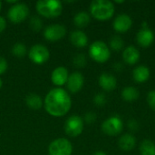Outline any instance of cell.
Returning <instances> with one entry per match:
<instances>
[{
	"label": "cell",
	"instance_id": "1",
	"mask_svg": "<svg viewBox=\"0 0 155 155\" xmlns=\"http://www.w3.org/2000/svg\"><path fill=\"white\" fill-rule=\"evenodd\" d=\"M44 106L48 114L53 117H63L72 107V98L62 87L51 89L45 97Z\"/></svg>",
	"mask_w": 155,
	"mask_h": 155
},
{
	"label": "cell",
	"instance_id": "2",
	"mask_svg": "<svg viewBox=\"0 0 155 155\" xmlns=\"http://www.w3.org/2000/svg\"><path fill=\"white\" fill-rule=\"evenodd\" d=\"M90 15L98 21H106L111 19L115 12L114 2L109 0H94L89 7Z\"/></svg>",
	"mask_w": 155,
	"mask_h": 155
},
{
	"label": "cell",
	"instance_id": "3",
	"mask_svg": "<svg viewBox=\"0 0 155 155\" xmlns=\"http://www.w3.org/2000/svg\"><path fill=\"white\" fill-rule=\"evenodd\" d=\"M35 9L45 18H55L63 12V4L58 0H39L35 4Z\"/></svg>",
	"mask_w": 155,
	"mask_h": 155
},
{
	"label": "cell",
	"instance_id": "4",
	"mask_svg": "<svg viewBox=\"0 0 155 155\" xmlns=\"http://www.w3.org/2000/svg\"><path fill=\"white\" fill-rule=\"evenodd\" d=\"M88 53L91 59L99 64L107 62L111 57V50L108 45L101 40L93 42L89 46Z\"/></svg>",
	"mask_w": 155,
	"mask_h": 155
},
{
	"label": "cell",
	"instance_id": "5",
	"mask_svg": "<svg viewBox=\"0 0 155 155\" xmlns=\"http://www.w3.org/2000/svg\"><path fill=\"white\" fill-rule=\"evenodd\" d=\"M84 119L77 114H73L69 116L66 119L64 125V133L72 138L81 135L84 131Z\"/></svg>",
	"mask_w": 155,
	"mask_h": 155
},
{
	"label": "cell",
	"instance_id": "6",
	"mask_svg": "<svg viewBox=\"0 0 155 155\" xmlns=\"http://www.w3.org/2000/svg\"><path fill=\"white\" fill-rule=\"evenodd\" d=\"M101 129L108 136H116L123 132L124 122L119 115H112L103 122Z\"/></svg>",
	"mask_w": 155,
	"mask_h": 155
},
{
	"label": "cell",
	"instance_id": "7",
	"mask_svg": "<svg viewBox=\"0 0 155 155\" xmlns=\"http://www.w3.org/2000/svg\"><path fill=\"white\" fill-rule=\"evenodd\" d=\"M29 15V7L25 3L17 2L11 5L7 12V17L13 24H20L24 22Z\"/></svg>",
	"mask_w": 155,
	"mask_h": 155
},
{
	"label": "cell",
	"instance_id": "8",
	"mask_svg": "<svg viewBox=\"0 0 155 155\" xmlns=\"http://www.w3.org/2000/svg\"><path fill=\"white\" fill-rule=\"evenodd\" d=\"M73 144L66 138H57L50 143L48 155H72Z\"/></svg>",
	"mask_w": 155,
	"mask_h": 155
},
{
	"label": "cell",
	"instance_id": "9",
	"mask_svg": "<svg viewBox=\"0 0 155 155\" xmlns=\"http://www.w3.org/2000/svg\"><path fill=\"white\" fill-rule=\"evenodd\" d=\"M29 59L35 64H43L50 58V52L48 48L41 44L34 45L28 51Z\"/></svg>",
	"mask_w": 155,
	"mask_h": 155
},
{
	"label": "cell",
	"instance_id": "10",
	"mask_svg": "<svg viewBox=\"0 0 155 155\" xmlns=\"http://www.w3.org/2000/svg\"><path fill=\"white\" fill-rule=\"evenodd\" d=\"M66 35V27L63 25L54 24L46 26L44 30V37L49 42H56L63 39Z\"/></svg>",
	"mask_w": 155,
	"mask_h": 155
},
{
	"label": "cell",
	"instance_id": "11",
	"mask_svg": "<svg viewBox=\"0 0 155 155\" xmlns=\"http://www.w3.org/2000/svg\"><path fill=\"white\" fill-rule=\"evenodd\" d=\"M133 25V19L132 17L125 14H120L118 15L113 22V28L114 29L115 32L120 33V34H124L128 32Z\"/></svg>",
	"mask_w": 155,
	"mask_h": 155
},
{
	"label": "cell",
	"instance_id": "12",
	"mask_svg": "<svg viewBox=\"0 0 155 155\" xmlns=\"http://www.w3.org/2000/svg\"><path fill=\"white\" fill-rule=\"evenodd\" d=\"M84 84V77L80 72H74L69 74L66 86L67 90L72 94L80 92Z\"/></svg>",
	"mask_w": 155,
	"mask_h": 155
},
{
	"label": "cell",
	"instance_id": "13",
	"mask_svg": "<svg viewBox=\"0 0 155 155\" xmlns=\"http://www.w3.org/2000/svg\"><path fill=\"white\" fill-rule=\"evenodd\" d=\"M154 33L149 27L147 28H141L136 35V42L137 44L143 47L147 48L153 45L154 42Z\"/></svg>",
	"mask_w": 155,
	"mask_h": 155
},
{
	"label": "cell",
	"instance_id": "14",
	"mask_svg": "<svg viewBox=\"0 0 155 155\" xmlns=\"http://www.w3.org/2000/svg\"><path fill=\"white\" fill-rule=\"evenodd\" d=\"M68 77H69L68 70L64 66H58L54 68L51 74V81L57 87H61L66 84Z\"/></svg>",
	"mask_w": 155,
	"mask_h": 155
},
{
	"label": "cell",
	"instance_id": "15",
	"mask_svg": "<svg viewBox=\"0 0 155 155\" xmlns=\"http://www.w3.org/2000/svg\"><path fill=\"white\" fill-rule=\"evenodd\" d=\"M98 84L104 91L112 92L117 87V79L112 74L103 73L98 78Z\"/></svg>",
	"mask_w": 155,
	"mask_h": 155
},
{
	"label": "cell",
	"instance_id": "16",
	"mask_svg": "<svg viewBox=\"0 0 155 155\" xmlns=\"http://www.w3.org/2000/svg\"><path fill=\"white\" fill-rule=\"evenodd\" d=\"M141 53L134 45H128L123 51V60L128 65H134L138 63Z\"/></svg>",
	"mask_w": 155,
	"mask_h": 155
},
{
	"label": "cell",
	"instance_id": "17",
	"mask_svg": "<svg viewBox=\"0 0 155 155\" xmlns=\"http://www.w3.org/2000/svg\"><path fill=\"white\" fill-rule=\"evenodd\" d=\"M133 79L138 83V84H143L146 83L150 76H151V71L148 66L145 64H140L137 65L134 70H133Z\"/></svg>",
	"mask_w": 155,
	"mask_h": 155
},
{
	"label": "cell",
	"instance_id": "18",
	"mask_svg": "<svg viewBox=\"0 0 155 155\" xmlns=\"http://www.w3.org/2000/svg\"><path fill=\"white\" fill-rule=\"evenodd\" d=\"M70 42L74 46L77 48H83L85 47L88 44V36L84 31L80 29L74 30L70 34Z\"/></svg>",
	"mask_w": 155,
	"mask_h": 155
},
{
	"label": "cell",
	"instance_id": "19",
	"mask_svg": "<svg viewBox=\"0 0 155 155\" xmlns=\"http://www.w3.org/2000/svg\"><path fill=\"white\" fill-rule=\"evenodd\" d=\"M118 146L124 152H130L136 146V138L132 134H124L118 139Z\"/></svg>",
	"mask_w": 155,
	"mask_h": 155
},
{
	"label": "cell",
	"instance_id": "20",
	"mask_svg": "<svg viewBox=\"0 0 155 155\" xmlns=\"http://www.w3.org/2000/svg\"><path fill=\"white\" fill-rule=\"evenodd\" d=\"M26 106L34 111L40 110L44 105V101L41 96L37 94H29L25 98Z\"/></svg>",
	"mask_w": 155,
	"mask_h": 155
},
{
	"label": "cell",
	"instance_id": "21",
	"mask_svg": "<svg viewBox=\"0 0 155 155\" xmlns=\"http://www.w3.org/2000/svg\"><path fill=\"white\" fill-rule=\"evenodd\" d=\"M91 22V15L88 12L80 11L74 16V24L78 28L86 27Z\"/></svg>",
	"mask_w": 155,
	"mask_h": 155
},
{
	"label": "cell",
	"instance_id": "22",
	"mask_svg": "<svg viewBox=\"0 0 155 155\" xmlns=\"http://www.w3.org/2000/svg\"><path fill=\"white\" fill-rule=\"evenodd\" d=\"M140 96L138 89L134 86H126L122 91V98L128 103L136 101Z\"/></svg>",
	"mask_w": 155,
	"mask_h": 155
},
{
	"label": "cell",
	"instance_id": "23",
	"mask_svg": "<svg viewBox=\"0 0 155 155\" xmlns=\"http://www.w3.org/2000/svg\"><path fill=\"white\" fill-rule=\"evenodd\" d=\"M140 155H155V143L148 139L143 140L139 145Z\"/></svg>",
	"mask_w": 155,
	"mask_h": 155
},
{
	"label": "cell",
	"instance_id": "24",
	"mask_svg": "<svg viewBox=\"0 0 155 155\" xmlns=\"http://www.w3.org/2000/svg\"><path fill=\"white\" fill-rule=\"evenodd\" d=\"M108 46H109L111 51L120 52V51H122L124 49V41L120 35H114V36L111 37Z\"/></svg>",
	"mask_w": 155,
	"mask_h": 155
},
{
	"label": "cell",
	"instance_id": "25",
	"mask_svg": "<svg viewBox=\"0 0 155 155\" xmlns=\"http://www.w3.org/2000/svg\"><path fill=\"white\" fill-rule=\"evenodd\" d=\"M11 53L14 56L18 57V58H22L24 57L26 53H27V48L25 46V44L23 43H16L12 46L11 49Z\"/></svg>",
	"mask_w": 155,
	"mask_h": 155
},
{
	"label": "cell",
	"instance_id": "26",
	"mask_svg": "<svg viewBox=\"0 0 155 155\" xmlns=\"http://www.w3.org/2000/svg\"><path fill=\"white\" fill-rule=\"evenodd\" d=\"M29 26L34 32H39L43 27V22L38 16H32L29 21Z\"/></svg>",
	"mask_w": 155,
	"mask_h": 155
},
{
	"label": "cell",
	"instance_id": "27",
	"mask_svg": "<svg viewBox=\"0 0 155 155\" xmlns=\"http://www.w3.org/2000/svg\"><path fill=\"white\" fill-rule=\"evenodd\" d=\"M73 63L74 64L78 67V68H83L87 64V58L85 56V54H77L74 59H73Z\"/></svg>",
	"mask_w": 155,
	"mask_h": 155
},
{
	"label": "cell",
	"instance_id": "28",
	"mask_svg": "<svg viewBox=\"0 0 155 155\" xmlns=\"http://www.w3.org/2000/svg\"><path fill=\"white\" fill-rule=\"evenodd\" d=\"M107 103V96L104 93H98L94 97V104L96 106H104Z\"/></svg>",
	"mask_w": 155,
	"mask_h": 155
},
{
	"label": "cell",
	"instance_id": "29",
	"mask_svg": "<svg viewBox=\"0 0 155 155\" xmlns=\"http://www.w3.org/2000/svg\"><path fill=\"white\" fill-rule=\"evenodd\" d=\"M146 102L150 106V108L155 111V90H152L147 94Z\"/></svg>",
	"mask_w": 155,
	"mask_h": 155
},
{
	"label": "cell",
	"instance_id": "30",
	"mask_svg": "<svg viewBox=\"0 0 155 155\" xmlns=\"http://www.w3.org/2000/svg\"><path fill=\"white\" fill-rule=\"evenodd\" d=\"M84 119V122L87 124H93L96 119H97V115L94 112H88L84 114V117L83 118Z\"/></svg>",
	"mask_w": 155,
	"mask_h": 155
},
{
	"label": "cell",
	"instance_id": "31",
	"mask_svg": "<svg viewBox=\"0 0 155 155\" xmlns=\"http://www.w3.org/2000/svg\"><path fill=\"white\" fill-rule=\"evenodd\" d=\"M127 126L131 132H138L140 129V123L136 119H130L127 123Z\"/></svg>",
	"mask_w": 155,
	"mask_h": 155
},
{
	"label": "cell",
	"instance_id": "32",
	"mask_svg": "<svg viewBox=\"0 0 155 155\" xmlns=\"http://www.w3.org/2000/svg\"><path fill=\"white\" fill-rule=\"evenodd\" d=\"M7 68H8L7 61L3 56H0V75L5 74V71L7 70Z\"/></svg>",
	"mask_w": 155,
	"mask_h": 155
},
{
	"label": "cell",
	"instance_id": "33",
	"mask_svg": "<svg viewBox=\"0 0 155 155\" xmlns=\"http://www.w3.org/2000/svg\"><path fill=\"white\" fill-rule=\"evenodd\" d=\"M113 69L115 71V72H122L124 70V65L122 63L120 62H115L114 64H113Z\"/></svg>",
	"mask_w": 155,
	"mask_h": 155
},
{
	"label": "cell",
	"instance_id": "34",
	"mask_svg": "<svg viewBox=\"0 0 155 155\" xmlns=\"http://www.w3.org/2000/svg\"><path fill=\"white\" fill-rule=\"evenodd\" d=\"M5 28H6V20L5 17L0 15V33L4 32Z\"/></svg>",
	"mask_w": 155,
	"mask_h": 155
},
{
	"label": "cell",
	"instance_id": "35",
	"mask_svg": "<svg viewBox=\"0 0 155 155\" xmlns=\"http://www.w3.org/2000/svg\"><path fill=\"white\" fill-rule=\"evenodd\" d=\"M92 155H107V154H106V153H104V151H96V152H94V153Z\"/></svg>",
	"mask_w": 155,
	"mask_h": 155
},
{
	"label": "cell",
	"instance_id": "36",
	"mask_svg": "<svg viewBox=\"0 0 155 155\" xmlns=\"http://www.w3.org/2000/svg\"><path fill=\"white\" fill-rule=\"evenodd\" d=\"M124 2H125L124 0H122V1H114V3H116V4H123V3H124Z\"/></svg>",
	"mask_w": 155,
	"mask_h": 155
},
{
	"label": "cell",
	"instance_id": "37",
	"mask_svg": "<svg viewBox=\"0 0 155 155\" xmlns=\"http://www.w3.org/2000/svg\"><path fill=\"white\" fill-rule=\"evenodd\" d=\"M2 86H3V80H2L1 77H0V89L2 88Z\"/></svg>",
	"mask_w": 155,
	"mask_h": 155
},
{
	"label": "cell",
	"instance_id": "38",
	"mask_svg": "<svg viewBox=\"0 0 155 155\" xmlns=\"http://www.w3.org/2000/svg\"><path fill=\"white\" fill-rule=\"evenodd\" d=\"M1 9H2V3L0 2V11H1Z\"/></svg>",
	"mask_w": 155,
	"mask_h": 155
}]
</instances>
